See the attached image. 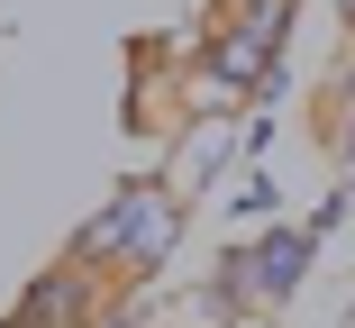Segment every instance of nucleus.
Wrapping results in <instances>:
<instances>
[{
    "label": "nucleus",
    "instance_id": "obj_6",
    "mask_svg": "<svg viewBox=\"0 0 355 328\" xmlns=\"http://www.w3.org/2000/svg\"><path fill=\"white\" fill-rule=\"evenodd\" d=\"M0 328H28V319H0Z\"/></svg>",
    "mask_w": 355,
    "mask_h": 328
},
{
    "label": "nucleus",
    "instance_id": "obj_5",
    "mask_svg": "<svg viewBox=\"0 0 355 328\" xmlns=\"http://www.w3.org/2000/svg\"><path fill=\"white\" fill-rule=\"evenodd\" d=\"M328 146H337V182H355V110L328 119Z\"/></svg>",
    "mask_w": 355,
    "mask_h": 328
},
{
    "label": "nucleus",
    "instance_id": "obj_7",
    "mask_svg": "<svg viewBox=\"0 0 355 328\" xmlns=\"http://www.w3.org/2000/svg\"><path fill=\"white\" fill-rule=\"evenodd\" d=\"M346 28H355V10H346Z\"/></svg>",
    "mask_w": 355,
    "mask_h": 328
},
{
    "label": "nucleus",
    "instance_id": "obj_1",
    "mask_svg": "<svg viewBox=\"0 0 355 328\" xmlns=\"http://www.w3.org/2000/svg\"><path fill=\"white\" fill-rule=\"evenodd\" d=\"M182 182H164V173H137V182H119L110 201L73 228V265H92L101 283H119V292H137V283H155L164 274V255L182 246Z\"/></svg>",
    "mask_w": 355,
    "mask_h": 328
},
{
    "label": "nucleus",
    "instance_id": "obj_2",
    "mask_svg": "<svg viewBox=\"0 0 355 328\" xmlns=\"http://www.w3.org/2000/svg\"><path fill=\"white\" fill-rule=\"evenodd\" d=\"M237 255H246V301H273V310H282V301L310 283L319 237H310V228H292V219H264V237H246Z\"/></svg>",
    "mask_w": 355,
    "mask_h": 328
},
{
    "label": "nucleus",
    "instance_id": "obj_3",
    "mask_svg": "<svg viewBox=\"0 0 355 328\" xmlns=\"http://www.w3.org/2000/svg\"><path fill=\"white\" fill-rule=\"evenodd\" d=\"M101 292H110V283H101L92 265H73V255H64L55 274H37V292H28L10 319H28V328H83V319L101 310Z\"/></svg>",
    "mask_w": 355,
    "mask_h": 328
},
{
    "label": "nucleus",
    "instance_id": "obj_4",
    "mask_svg": "<svg viewBox=\"0 0 355 328\" xmlns=\"http://www.w3.org/2000/svg\"><path fill=\"white\" fill-rule=\"evenodd\" d=\"M292 10H301V0H228V28H237V37H255L264 55H282V28H292Z\"/></svg>",
    "mask_w": 355,
    "mask_h": 328
}]
</instances>
